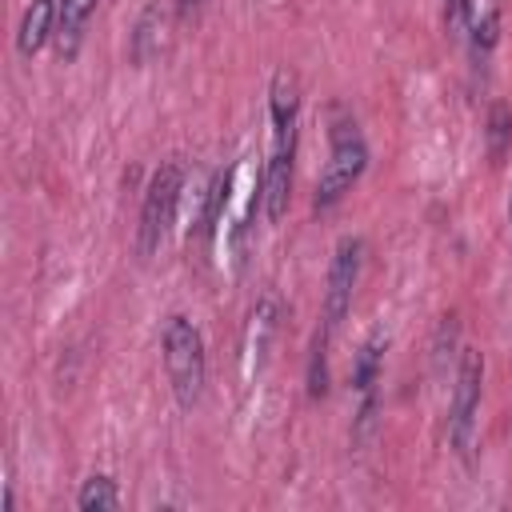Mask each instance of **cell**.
<instances>
[{"label":"cell","instance_id":"6da1fadb","mask_svg":"<svg viewBox=\"0 0 512 512\" xmlns=\"http://www.w3.org/2000/svg\"><path fill=\"white\" fill-rule=\"evenodd\" d=\"M164 372H168V384L180 400V408H192L204 392V340H200V328L188 320V316H168L164 324Z\"/></svg>","mask_w":512,"mask_h":512},{"label":"cell","instance_id":"7a4b0ae2","mask_svg":"<svg viewBox=\"0 0 512 512\" xmlns=\"http://www.w3.org/2000/svg\"><path fill=\"white\" fill-rule=\"evenodd\" d=\"M180 188H184V168L176 160H168V164H160L152 172L144 204H140V224H136V252H140V260H148L160 248V240L168 236L176 204H180Z\"/></svg>","mask_w":512,"mask_h":512},{"label":"cell","instance_id":"3957f363","mask_svg":"<svg viewBox=\"0 0 512 512\" xmlns=\"http://www.w3.org/2000/svg\"><path fill=\"white\" fill-rule=\"evenodd\" d=\"M364 164H368V144H364L356 120H348V116L336 120V128H332V156H328V164L320 172V184H316V208H332L360 180Z\"/></svg>","mask_w":512,"mask_h":512},{"label":"cell","instance_id":"277c9868","mask_svg":"<svg viewBox=\"0 0 512 512\" xmlns=\"http://www.w3.org/2000/svg\"><path fill=\"white\" fill-rule=\"evenodd\" d=\"M480 384H484V356L476 348H464L460 368H456V388H452V408H448V436L460 456H468L476 440V416H480Z\"/></svg>","mask_w":512,"mask_h":512},{"label":"cell","instance_id":"5b68a950","mask_svg":"<svg viewBox=\"0 0 512 512\" xmlns=\"http://www.w3.org/2000/svg\"><path fill=\"white\" fill-rule=\"evenodd\" d=\"M360 264H364V240L360 236H340L332 264H328V284H324V324L336 332L340 320L352 308V292L360 280Z\"/></svg>","mask_w":512,"mask_h":512},{"label":"cell","instance_id":"8992f818","mask_svg":"<svg viewBox=\"0 0 512 512\" xmlns=\"http://www.w3.org/2000/svg\"><path fill=\"white\" fill-rule=\"evenodd\" d=\"M292 152H296V132H276L272 136V156L264 168V184H260V204L264 216L276 224L288 212V196H292Z\"/></svg>","mask_w":512,"mask_h":512},{"label":"cell","instance_id":"52a82bcc","mask_svg":"<svg viewBox=\"0 0 512 512\" xmlns=\"http://www.w3.org/2000/svg\"><path fill=\"white\" fill-rule=\"evenodd\" d=\"M464 24L476 52H492L500 40V0H464Z\"/></svg>","mask_w":512,"mask_h":512},{"label":"cell","instance_id":"ba28073f","mask_svg":"<svg viewBox=\"0 0 512 512\" xmlns=\"http://www.w3.org/2000/svg\"><path fill=\"white\" fill-rule=\"evenodd\" d=\"M56 12H60V4H56V0H32V4L24 8L20 28H16V48H20L24 56L40 52V44H44V40H48V32H52Z\"/></svg>","mask_w":512,"mask_h":512},{"label":"cell","instance_id":"9c48e42d","mask_svg":"<svg viewBox=\"0 0 512 512\" xmlns=\"http://www.w3.org/2000/svg\"><path fill=\"white\" fill-rule=\"evenodd\" d=\"M160 48H164V12H160V4H148L132 32V60L148 64L152 56H160Z\"/></svg>","mask_w":512,"mask_h":512},{"label":"cell","instance_id":"30bf717a","mask_svg":"<svg viewBox=\"0 0 512 512\" xmlns=\"http://www.w3.org/2000/svg\"><path fill=\"white\" fill-rule=\"evenodd\" d=\"M96 0H60V12H56V36H60V52L72 56L76 44H80V32H84V20L92 16Z\"/></svg>","mask_w":512,"mask_h":512},{"label":"cell","instance_id":"8fae6325","mask_svg":"<svg viewBox=\"0 0 512 512\" xmlns=\"http://www.w3.org/2000/svg\"><path fill=\"white\" fill-rule=\"evenodd\" d=\"M380 360H384V336H368L356 352V364H352V384L356 392H372L376 388V376H380Z\"/></svg>","mask_w":512,"mask_h":512},{"label":"cell","instance_id":"7c38bea8","mask_svg":"<svg viewBox=\"0 0 512 512\" xmlns=\"http://www.w3.org/2000/svg\"><path fill=\"white\" fill-rule=\"evenodd\" d=\"M328 340H332V328L320 320V328L312 336V356H308V392L312 396L328 392Z\"/></svg>","mask_w":512,"mask_h":512},{"label":"cell","instance_id":"4fadbf2b","mask_svg":"<svg viewBox=\"0 0 512 512\" xmlns=\"http://www.w3.org/2000/svg\"><path fill=\"white\" fill-rule=\"evenodd\" d=\"M508 144H512V108L496 100L488 108V156H492V164H500L508 156Z\"/></svg>","mask_w":512,"mask_h":512},{"label":"cell","instance_id":"5bb4252c","mask_svg":"<svg viewBox=\"0 0 512 512\" xmlns=\"http://www.w3.org/2000/svg\"><path fill=\"white\" fill-rule=\"evenodd\" d=\"M76 504H80L84 512H104V508H116V504H120L116 480H112V476H104V472L88 476V480H84V488H80V496H76Z\"/></svg>","mask_w":512,"mask_h":512},{"label":"cell","instance_id":"9a60e30c","mask_svg":"<svg viewBox=\"0 0 512 512\" xmlns=\"http://www.w3.org/2000/svg\"><path fill=\"white\" fill-rule=\"evenodd\" d=\"M228 188H232V168L228 172H216V180L208 184V200H204V216H200V232L212 236L216 224H220V212L228 204Z\"/></svg>","mask_w":512,"mask_h":512},{"label":"cell","instance_id":"2e32d148","mask_svg":"<svg viewBox=\"0 0 512 512\" xmlns=\"http://www.w3.org/2000/svg\"><path fill=\"white\" fill-rule=\"evenodd\" d=\"M508 220H512V188H508Z\"/></svg>","mask_w":512,"mask_h":512},{"label":"cell","instance_id":"e0dca14e","mask_svg":"<svg viewBox=\"0 0 512 512\" xmlns=\"http://www.w3.org/2000/svg\"><path fill=\"white\" fill-rule=\"evenodd\" d=\"M180 4H184V8H192V4H196V0H180Z\"/></svg>","mask_w":512,"mask_h":512}]
</instances>
